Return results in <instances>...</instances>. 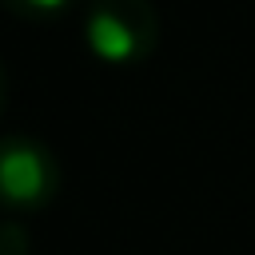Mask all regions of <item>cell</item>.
<instances>
[{
	"label": "cell",
	"instance_id": "3957f363",
	"mask_svg": "<svg viewBox=\"0 0 255 255\" xmlns=\"http://www.w3.org/2000/svg\"><path fill=\"white\" fill-rule=\"evenodd\" d=\"M32 4H36V8H60L64 0H32Z\"/></svg>",
	"mask_w": 255,
	"mask_h": 255
},
{
	"label": "cell",
	"instance_id": "7a4b0ae2",
	"mask_svg": "<svg viewBox=\"0 0 255 255\" xmlns=\"http://www.w3.org/2000/svg\"><path fill=\"white\" fill-rule=\"evenodd\" d=\"M88 44H92L96 56H104V60H128V56L135 52L131 28H128L124 20H116L112 12L92 16V24H88Z\"/></svg>",
	"mask_w": 255,
	"mask_h": 255
},
{
	"label": "cell",
	"instance_id": "6da1fadb",
	"mask_svg": "<svg viewBox=\"0 0 255 255\" xmlns=\"http://www.w3.org/2000/svg\"><path fill=\"white\" fill-rule=\"evenodd\" d=\"M0 187L8 199H32L44 191V163L32 151H8L0 159Z\"/></svg>",
	"mask_w": 255,
	"mask_h": 255
}]
</instances>
